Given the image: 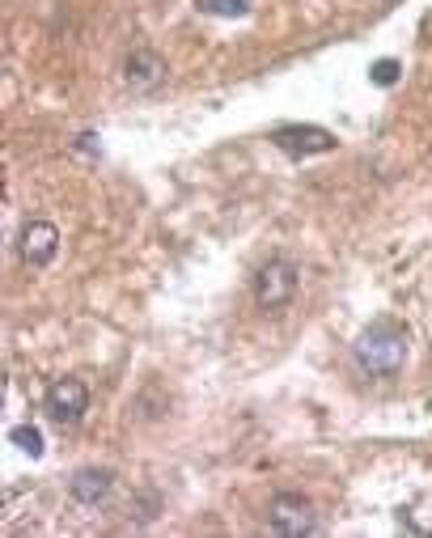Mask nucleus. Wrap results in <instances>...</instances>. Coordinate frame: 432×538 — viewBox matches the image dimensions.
I'll use <instances>...</instances> for the list:
<instances>
[{
    "mask_svg": "<svg viewBox=\"0 0 432 538\" xmlns=\"http://www.w3.org/2000/svg\"><path fill=\"white\" fill-rule=\"evenodd\" d=\"M399 73H403L399 60H377V64L369 68V81H373V85H382V89H390L394 81H399Z\"/></svg>",
    "mask_w": 432,
    "mask_h": 538,
    "instance_id": "nucleus-11",
    "label": "nucleus"
},
{
    "mask_svg": "<svg viewBox=\"0 0 432 538\" xmlns=\"http://www.w3.org/2000/svg\"><path fill=\"white\" fill-rule=\"evenodd\" d=\"M272 145L288 157H314V153H331L335 136L327 128H314V123H284L272 132Z\"/></svg>",
    "mask_w": 432,
    "mask_h": 538,
    "instance_id": "nucleus-5",
    "label": "nucleus"
},
{
    "mask_svg": "<svg viewBox=\"0 0 432 538\" xmlns=\"http://www.w3.org/2000/svg\"><path fill=\"white\" fill-rule=\"evenodd\" d=\"M43 411L51 420H56L60 428H72V424H81V416L89 411V386L81 378H60V382H51L47 394H43Z\"/></svg>",
    "mask_w": 432,
    "mask_h": 538,
    "instance_id": "nucleus-4",
    "label": "nucleus"
},
{
    "mask_svg": "<svg viewBox=\"0 0 432 538\" xmlns=\"http://www.w3.org/2000/svg\"><path fill=\"white\" fill-rule=\"evenodd\" d=\"M297 289H301V272L293 259L284 255H272L259 272H255V284H250V293H255V306L263 314H284L288 306L297 301Z\"/></svg>",
    "mask_w": 432,
    "mask_h": 538,
    "instance_id": "nucleus-2",
    "label": "nucleus"
},
{
    "mask_svg": "<svg viewBox=\"0 0 432 538\" xmlns=\"http://www.w3.org/2000/svg\"><path fill=\"white\" fill-rule=\"evenodd\" d=\"M9 441H13L22 454H30V458H39V454H43V433H39L34 424H17L13 433H9Z\"/></svg>",
    "mask_w": 432,
    "mask_h": 538,
    "instance_id": "nucleus-9",
    "label": "nucleus"
},
{
    "mask_svg": "<svg viewBox=\"0 0 432 538\" xmlns=\"http://www.w3.org/2000/svg\"><path fill=\"white\" fill-rule=\"evenodd\" d=\"M407 352H411V335H407L403 322L377 318L356 335L352 361L365 378H394V373L407 365Z\"/></svg>",
    "mask_w": 432,
    "mask_h": 538,
    "instance_id": "nucleus-1",
    "label": "nucleus"
},
{
    "mask_svg": "<svg viewBox=\"0 0 432 538\" xmlns=\"http://www.w3.org/2000/svg\"><path fill=\"white\" fill-rule=\"evenodd\" d=\"M267 530L280 538H305L318 534V509L301 492H276L267 500Z\"/></svg>",
    "mask_w": 432,
    "mask_h": 538,
    "instance_id": "nucleus-3",
    "label": "nucleus"
},
{
    "mask_svg": "<svg viewBox=\"0 0 432 538\" xmlns=\"http://www.w3.org/2000/svg\"><path fill=\"white\" fill-rule=\"evenodd\" d=\"M166 77H170V68L153 47H136L132 56L123 60V85H128L132 94H153V89L166 85Z\"/></svg>",
    "mask_w": 432,
    "mask_h": 538,
    "instance_id": "nucleus-6",
    "label": "nucleus"
},
{
    "mask_svg": "<svg viewBox=\"0 0 432 538\" xmlns=\"http://www.w3.org/2000/svg\"><path fill=\"white\" fill-rule=\"evenodd\" d=\"M115 492V471H106V466H85V471H77L68 479V496L77 500L81 509H98L106 505Z\"/></svg>",
    "mask_w": 432,
    "mask_h": 538,
    "instance_id": "nucleus-8",
    "label": "nucleus"
},
{
    "mask_svg": "<svg viewBox=\"0 0 432 538\" xmlns=\"http://www.w3.org/2000/svg\"><path fill=\"white\" fill-rule=\"evenodd\" d=\"M394 5H399V0H394Z\"/></svg>",
    "mask_w": 432,
    "mask_h": 538,
    "instance_id": "nucleus-13",
    "label": "nucleus"
},
{
    "mask_svg": "<svg viewBox=\"0 0 432 538\" xmlns=\"http://www.w3.org/2000/svg\"><path fill=\"white\" fill-rule=\"evenodd\" d=\"M17 255H22L26 267H47L60 255V229L51 221H26L22 233H17Z\"/></svg>",
    "mask_w": 432,
    "mask_h": 538,
    "instance_id": "nucleus-7",
    "label": "nucleus"
},
{
    "mask_svg": "<svg viewBox=\"0 0 432 538\" xmlns=\"http://www.w3.org/2000/svg\"><path fill=\"white\" fill-rule=\"evenodd\" d=\"M77 149H81V153H98V136H94V132L77 136Z\"/></svg>",
    "mask_w": 432,
    "mask_h": 538,
    "instance_id": "nucleus-12",
    "label": "nucleus"
},
{
    "mask_svg": "<svg viewBox=\"0 0 432 538\" xmlns=\"http://www.w3.org/2000/svg\"><path fill=\"white\" fill-rule=\"evenodd\" d=\"M200 13H208V17H246L250 0H200Z\"/></svg>",
    "mask_w": 432,
    "mask_h": 538,
    "instance_id": "nucleus-10",
    "label": "nucleus"
}]
</instances>
